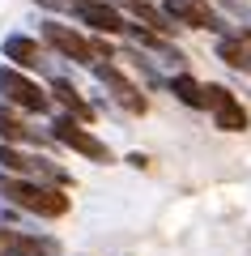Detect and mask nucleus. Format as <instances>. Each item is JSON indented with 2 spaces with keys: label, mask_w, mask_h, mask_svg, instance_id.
Returning a JSON list of instances; mask_svg holds the SVG:
<instances>
[{
  "label": "nucleus",
  "mask_w": 251,
  "mask_h": 256,
  "mask_svg": "<svg viewBox=\"0 0 251 256\" xmlns=\"http://www.w3.org/2000/svg\"><path fill=\"white\" fill-rule=\"evenodd\" d=\"M128 13H132L136 22H145V30H153V34H175V22L166 18V9H162V4H153V0H128Z\"/></svg>",
  "instance_id": "obj_13"
},
{
  "label": "nucleus",
  "mask_w": 251,
  "mask_h": 256,
  "mask_svg": "<svg viewBox=\"0 0 251 256\" xmlns=\"http://www.w3.org/2000/svg\"><path fill=\"white\" fill-rule=\"evenodd\" d=\"M0 56L13 64V68H38L43 64V47H38V38L21 34V30H13V34H4V43H0Z\"/></svg>",
  "instance_id": "obj_10"
},
{
  "label": "nucleus",
  "mask_w": 251,
  "mask_h": 256,
  "mask_svg": "<svg viewBox=\"0 0 251 256\" xmlns=\"http://www.w3.org/2000/svg\"><path fill=\"white\" fill-rule=\"evenodd\" d=\"M68 9L77 13L85 26H94L98 34H128V26H132L115 4H68Z\"/></svg>",
  "instance_id": "obj_9"
},
{
  "label": "nucleus",
  "mask_w": 251,
  "mask_h": 256,
  "mask_svg": "<svg viewBox=\"0 0 251 256\" xmlns=\"http://www.w3.org/2000/svg\"><path fill=\"white\" fill-rule=\"evenodd\" d=\"M34 162H38V154H21L17 146H0V171L21 175V180H34Z\"/></svg>",
  "instance_id": "obj_16"
},
{
  "label": "nucleus",
  "mask_w": 251,
  "mask_h": 256,
  "mask_svg": "<svg viewBox=\"0 0 251 256\" xmlns=\"http://www.w3.org/2000/svg\"><path fill=\"white\" fill-rule=\"evenodd\" d=\"M0 256H60V239L0 226Z\"/></svg>",
  "instance_id": "obj_8"
},
{
  "label": "nucleus",
  "mask_w": 251,
  "mask_h": 256,
  "mask_svg": "<svg viewBox=\"0 0 251 256\" xmlns=\"http://www.w3.org/2000/svg\"><path fill=\"white\" fill-rule=\"evenodd\" d=\"M26 141H43L9 102H0V146H26Z\"/></svg>",
  "instance_id": "obj_12"
},
{
  "label": "nucleus",
  "mask_w": 251,
  "mask_h": 256,
  "mask_svg": "<svg viewBox=\"0 0 251 256\" xmlns=\"http://www.w3.org/2000/svg\"><path fill=\"white\" fill-rule=\"evenodd\" d=\"M0 98L13 111H30V116H47L51 111V90H43L30 73H21L13 64H0Z\"/></svg>",
  "instance_id": "obj_2"
},
{
  "label": "nucleus",
  "mask_w": 251,
  "mask_h": 256,
  "mask_svg": "<svg viewBox=\"0 0 251 256\" xmlns=\"http://www.w3.org/2000/svg\"><path fill=\"white\" fill-rule=\"evenodd\" d=\"M90 43H94V56H98V60H107V64L115 60V47H111L107 38H90Z\"/></svg>",
  "instance_id": "obj_17"
},
{
  "label": "nucleus",
  "mask_w": 251,
  "mask_h": 256,
  "mask_svg": "<svg viewBox=\"0 0 251 256\" xmlns=\"http://www.w3.org/2000/svg\"><path fill=\"white\" fill-rule=\"evenodd\" d=\"M239 34H243V43H247V47H251V26H243V30H239Z\"/></svg>",
  "instance_id": "obj_20"
},
{
  "label": "nucleus",
  "mask_w": 251,
  "mask_h": 256,
  "mask_svg": "<svg viewBox=\"0 0 251 256\" xmlns=\"http://www.w3.org/2000/svg\"><path fill=\"white\" fill-rule=\"evenodd\" d=\"M34 4H43V9H64L68 0H34Z\"/></svg>",
  "instance_id": "obj_18"
},
{
  "label": "nucleus",
  "mask_w": 251,
  "mask_h": 256,
  "mask_svg": "<svg viewBox=\"0 0 251 256\" xmlns=\"http://www.w3.org/2000/svg\"><path fill=\"white\" fill-rule=\"evenodd\" d=\"M51 137L60 141V146H68L72 154H81L85 162H98V166H107V162H115V154H111V146L102 137H94L90 128L81 124L77 116H68V111H60V116L51 120Z\"/></svg>",
  "instance_id": "obj_3"
},
{
  "label": "nucleus",
  "mask_w": 251,
  "mask_h": 256,
  "mask_svg": "<svg viewBox=\"0 0 251 256\" xmlns=\"http://www.w3.org/2000/svg\"><path fill=\"white\" fill-rule=\"evenodd\" d=\"M94 77L107 86V94L128 111V116H145V111H149V98L141 94V86H132V82L115 68V64H94Z\"/></svg>",
  "instance_id": "obj_7"
},
{
  "label": "nucleus",
  "mask_w": 251,
  "mask_h": 256,
  "mask_svg": "<svg viewBox=\"0 0 251 256\" xmlns=\"http://www.w3.org/2000/svg\"><path fill=\"white\" fill-rule=\"evenodd\" d=\"M213 56H217L222 64H230L234 73H251V47L243 43V34H239V30H234V34H226V38H217Z\"/></svg>",
  "instance_id": "obj_14"
},
{
  "label": "nucleus",
  "mask_w": 251,
  "mask_h": 256,
  "mask_svg": "<svg viewBox=\"0 0 251 256\" xmlns=\"http://www.w3.org/2000/svg\"><path fill=\"white\" fill-rule=\"evenodd\" d=\"M68 4H111V0H68Z\"/></svg>",
  "instance_id": "obj_19"
},
{
  "label": "nucleus",
  "mask_w": 251,
  "mask_h": 256,
  "mask_svg": "<svg viewBox=\"0 0 251 256\" xmlns=\"http://www.w3.org/2000/svg\"><path fill=\"white\" fill-rule=\"evenodd\" d=\"M162 9H166V18H171L175 26H183V30H217L222 38L230 34L226 22L209 9V0H162Z\"/></svg>",
  "instance_id": "obj_5"
},
{
  "label": "nucleus",
  "mask_w": 251,
  "mask_h": 256,
  "mask_svg": "<svg viewBox=\"0 0 251 256\" xmlns=\"http://www.w3.org/2000/svg\"><path fill=\"white\" fill-rule=\"evenodd\" d=\"M38 34H43V43L51 47V52H60L64 60H77V64H98V56H94V43L85 34H81V30H72V26H64V22H55V18H47L43 22V30H38Z\"/></svg>",
  "instance_id": "obj_4"
},
{
  "label": "nucleus",
  "mask_w": 251,
  "mask_h": 256,
  "mask_svg": "<svg viewBox=\"0 0 251 256\" xmlns=\"http://www.w3.org/2000/svg\"><path fill=\"white\" fill-rule=\"evenodd\" d=\"M166 86H171V94H175V98L183 102V107H192V111L209 107V98H205V86H200L196 77H188V73H175V77H171Z\"/></svg>",
  "instance_id": "obj_15"
},
{
  "label": "nucleus",
  "mask_w": 251,
  "mask_h": 256,
  "mask_svg": "<svg viewBox=\"0 0 251 256\" xmlns=\"http://www.w3.org/2000/svg\"><path fill=\"white\" fill-rule=\"evenodd\" d=\"M0 196L17 210L34 214V218H64L72 210V196L64 188H51V184L38 180H21V175H4L0 171Z\"/></svg>",
  "instance_id": "obj_1"
},
{
  "label": "nucleus",
  "mask_w": 251,
  "mask_h": 256,
  "mask_svg": "<svg viewBox=\"0 0 251 256\" xmlns=\"http://www.w3.org/2000/svg\"><path fill=\"white\" fill-rule=\"evenodd\" d=\"M47 90H51V98L60 102V107L68 111V116H77L81 124H94V107H90L85 98H81V90L68 82V77H51V86H47Z\"/></svg>",
  "instance_id": "obj_11"
},
{
  "label": "nucleus",
  "mask_w": 251,
  "mask_h": 256,
  "mask_svg": "<svg viewBox=\"0 0 251 256\" xmlns=\"http://www.w3.org/2000/svg\"><path fill=\"white\" fill-rule=\"evenodd\" d=\"M205 98H209V111H213V128H222V132H243V128L251 124L247 107H243L226 86L209 82V86H205Z\"/></svg>",
  "instance_id": "obj_6"
}]
</instances>
